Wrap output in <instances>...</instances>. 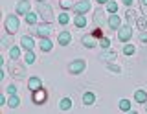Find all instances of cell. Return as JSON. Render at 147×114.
I'll use <instances>...</instances> for the list:
<instances>
[{"mask_svg":"<svg viewBox=\"0 0 147 114\" xmlns=\"http://www.w3.org/2000/svg\"><path fill=\"white\" fill-rule=\"evenodd\" d=\"M7 70H9V76H13L15 79H24V77H26V68L22 65H18L17 61H13V59H11V63L7 65Z\"/></svg>","mask_w":147,"mask_h":114,"instance_id":"obj_1","label":"cell"},{"mask_svg":"<svg viewBox=\"0 0 147 114\" xmlns=\"http://www.w3.org/2000/svg\"><path fill=\"white\" fill-rule=\"evenodd\" d=\"M37 13H39V17H42L44 22H52L53 20L52 7H50L48 4H44V2H39V4H37Z\"/></svg>","mask_w":147,"mask_h":114,"instance_id":"obj_2","label":"cell"},{"mask_svg":"<svg viewBox=\"0 0 147 114\" xmlns=\"http://www.w3.org/2000/svg\"><path fill=\"white\" fill-rule=\"evenodd\" d=\"M18 26H20V22H18V17L15 15H7L6 17V22H4V28L9 35H15L18 31Z\"/></svg>","mask_w":147,"mask_h":114,"instance_id":"obj_3","label":"cell"},{"mask_svg":"<svg viewBox=\"0 0 147 114\" xmlns=\"http://www.w3.org/2000/svg\"><path fill=\"white\" fill-rule=\"evenodd\" d=\"M53 31V26H52V22H44V24H37V28H35V33L39 35L40 39H44V37H50V33Z\"/></svg>","mask_w":147,"mask_h":114,"instance_id":"obj_4","label":"cell"},{"mask_svg":"<svg viewBox=\"0 0 147 114\" xmlns=\"http://www.w3.org/2000/svg\"><path fill=\"white\" fill-rule=\"evenodd\" d=\"M85 68H86V63L83 61V59H76V61H72L70 65H68V72L74 74V76H77V74H81Z\"/></svg>","mask_w":147,"mask_h":114,"instance_id":"obj_5","label":"cell"},{"mask_svg":"<svg viewBox=\"0 0 147 114\" xmlns=\"http://www.w3.org/2000/svg\"><path fill=\"white\" fill-rule=\"evenodd\" d=\"M116 33H118V40H121V42H127V40L132 37V28H131L129 24H125V26H119Z\"/></svg>","mask_w":147,"mask_h":114,"instance_id":"obj_6","label":"cell"},{"mask_svg":"<svg viewBox=\"0 0 147 114\" xmlns=\"http://www.w3.org/2000/svg\"><path fill=\"white\" fill-rule=\"evenodd\" d=\"M88 9H90V0H83V2L74 4V11H76V15H85V13H88Z\"/></svg>","mask_w":147,"mask_h":114,"instance_id":"obj_7","label":"cell"},{"mask_svg":"<svg viewBox=\"0 0 147 114\" xmlns=\"http://www.w3.org/2000/svg\"><path fill=\"white\" fill-rule=\"evenodd\" d=\"M46 99H48V94H46L44 88H39V90H35V92H33V103L35 105H42Z\"/></svg>","mask_w":147,"mask_h":114,"instance_id":"obj_8","label":"cell"},{"mask_svg":"<svg viewBox=\"0 0 147 114\" xmlns=\"http://www.w3.org/2000/svg\"><path fill=\"white\" fill-rule=\"evenodd\" d=\"M70 40H72V33H70V31H61V33L57 35L59 46H68V44H70Z\"/></svg>","mask_w":147,"mask_h":114,"instance_id":"obj_9","label":"cell"},{"mask_svg":"<svg viewBox=\"0 0 147 114\" xmlns=\"http://www.w3.org/2000/svg\"><path fill=\"white\" fill-rule=\"evenodd\" d=\"M17 15H26V13H30V0H20V2L17 4Z\"/></svg>","mask_w":147,"mask_h":114,"instance_id":"obj_10","label":"cell"},{"mask_svg":"<svg viewBox=\"0 0 147 114\" xmlns=\"http://www.w3.org/2000/svg\"><path fill=\"white\" fill-rule=\"evenodd\" d=\"M109 26H110L114 31H118V28L121 26V19L118 17V13H110V17H109Z\"/></svg>","mask_w":147,"mask_h":114,"instance_id":"obj_11","label":"cell"},{"mask_svg":"<svg viewBox=\"0 0 147 114\" xmlns=\"http://www.w3.org/2000/svg\"><path fill=\"white\" fill-rule=\"evenodd\" d=\"M28 88H30L31 92H35V90L42 88V81H40L39 77H30V81H28Z\"/></svg>","mask_w":147,"mask_h":114,"instance_id":"obj_12","label":"cell"},{"mask_svg":"<svg viewBox=\"0 0 147 114\" xmlns=\"http://www.w3.org/2000/svg\"><path fill=\"white\" fill-rule=\"evenodd\" d=\"M118 57V53L114 52V50H105L103 53H101V61H105V63H110V61H114V59Z\"/></svg>","mask_w":147,"mask_h":114,"instance_id":"obj_13","label":"cell"},{"mask_svg":"<svg viewBox=\"0 0 147 114\" xmlns=\"http://www.w3.org/2000/svg\"><path fill=\"white\" fill-rule=\"evenodd\" d=\"M20 46H22V48H26V50H33L35 42H33V39H31L30 35H24V37L20 39Z\"/></svg>","mask_w":147,"mask_h":114,"instance_id":"obj_14","label":"cell"},{"mask_svg":"<svg viewBox=\"0 0 147 114\" xmlns=\"http://www.w3.org/2000/svg\"><path fill=\"white\" fill-rule=\"evenodd\" d=\"M134 101L136 103H147V90H136L134 92Z\"/></svg>","mask_w":147,"mask_h":114,"instance_id":"obj_15","label":"cell"},{"mask_svg":"<svg viewBox=\"0 0 147 114\" xmlns=\"http://www.w3.org/2000/svg\"><path fill=\"white\" fill-rule=\"evenodd\" d=\"M81 42H83V46H86V48H94L96 46V37L94 35H85V37L81 39Z\"/></svg>","mask_w":147,"mask_h":114,"instance_id":"obj_16","label":"cell"},{"mask_svg":"<svg viewBox=\"0 0 147 114\" xmlns=\"http://www.w3.org/2000/svg\"><path fill=\"white\" fill-rule=\"evenodd\" d=\"M40 50H42V52H50V50L53 48V44H52V40H50L48 37H44V39H40Z\"/></svg>","mask_w":147,"mask_h":114,"instance_id":"obj_17","label":"cell"},{"mask_svg":"<svg viewBox=\"0 0 147 114\" xmlns=\"http://www.w3.org/2000/svg\"><path fill=\"white\" fill-rule=\"evenodd\" d=\"M74 24H76V28H85V26H86V17L76 15V17H74Z\"/></svg>","mask_w":147,"mask_h":114,"instance_id":"obj_18","label":"cell"},{"mask_svg":"<svg viewBox=\"0 0 147 114\" xmlns=\"http://www.w3.org/2000/svg\"><path fill=\"white\" fill-rule=\"evenodd\" d=\"M70 107H72L70 98H63L61 101H59V109H61V111H70Z\"/></svg>","mask_w":147,"mask_h":114,"instance_id":"obj_19","label":"cell"},{"mask_svg":"<svg viewBox=\"0 0 147 114\" xmlns=\"http://www.w3.org/2000/svg\"><path fill=\"white\" fill-rule=\"evenodd\" d=\"M7 105H9V107H11V109H17L18 105H20V98H18L17 94H13L11 98L7 99Z\"/></svg>","mask_w":147,"mask_h":114,"instance_id":"obj_20","label":"cell"},{"mask_svg":"<svg viewBox=\"0 0 147 114\" xmlns=\"http://www.w3.org/2000/svg\"><path fill=\"white\" fill-rule=\"evenodd\" d=\"M24 19H26V24L28 26H33V24H37V15H35V13H26V15H24Z\"/></svg>","mask_w":147,"mask_h":114,"instance_id":"obj_21","label":"cell"},{"mask_svg":"<svg viewBox=\"0 0 147 114\" xmlns=\"http://www.w3.org/2000/svg\"><path fill=\"white\" fill-rule=\"evenodd\" d=\"M94 101H96V96L92 92H86L85 96H83V103L85 105H94Z\"/></svg>","mask_w":147,"mask_h":114,"instance_id":"obj_22","label":"cell"},{"mask_svg":"<svg viewBox=\"0 0 147 114\" xmlns=\"http://www.w3.org/2000/svg\"><path fill=\"white\" fill-rule=\"evenodd\" d=\"M136 26L140 28V31L147 30V17H145V15H144V17H138V20H136Z\"/></svg>","mask_w":147,"mask_h":114,"instance_id":"obj_23","label":"cell"},{"mask_svg":"<svg viewBox=\"0 0 147 114\" xmlns=\"http://www.w3.org/2000/svg\"><path fill=\"white\" fill-rule=\"evenodd\" d=\"M103 17H105V13H103V9H96V13H94V22L96 24H101L103 22Z\"/></svg>","mask_w":147,"mask_h":114,"instance_id":"obj_24","label":"cell"},{"mask_svg":"<svg viewBox=\"0 0 147 114\" xmlns=\"http://www.w3.org/2000/svg\"><path fill=\"white\" fill-rule=\"evenodd\" d=\"M9 57H11L13 61H17V59L20 57V48H18V46H13L11 50H9Z\"/></svg>","mask_w":147,"mask_h":114,"instance_id":"obj_25","label":"cell"},{"mask_svg":"<svg viewBox=\"0 0 147 114\" xmlns=\"http://www.w3.org/2000/svg\"><path fill=\"white\" fill-rule=\"evenodd\" d=\"M123 53H125V55H134L136 48L132 46V44H125V46H123Z\"/></svg>","mask_w":147,"mask_h":114,"instance_id":"obj_26","label":"cell"},{"mask_svg":"<svg viewBox=\"0 0 147 114\" xmlns=\"http://www.w3.org/2000/svg\"><path fill=\"white\" fill-rule=\"evenodd\" d=\"M119 109H121L123 112H129L131 111V101H129V99H121V101H119Z\"/></svg>","mask_w":147,"mask_h":114,"instance_id":"obj_27","label":"cell"},{"mask_svg":"<svg viewBox=\"0 0 147 114\" xmlns=\"http://www.w3.org/2000/svg\"><path fill=\"white\" fill-rule=\"evenodd\" d=\"M26 63H28V65H33V63H35V53H33V50H28V53H26Z\"/></svg>","mask_w":147,"mask_h":114,"instance_id":"obj_28","label":"cell"},{"mask_svg":"<svg viewBox=\"0 0 147 114\" xmlns=\"http://www.w3.org/2000/svg\"><path fill=\"white\" fill-rule=\"evenodd\" d=\"M107 11H109V13H118V4H116V2H110V0H109V2H107Z\"/></svg>","mask_w":147,"mask_h":114,"instance_id":"obj_29","label":"cell"},{"mask_svg":"<svg viewBox=\"0 0 147 114\" xmlns=\"http://www.w3.org/2000/svg\"><path fill=\"white\" fill-rule=\"evenodd\" d=\"M107 68L110 72H114V74H119V72H121V66H119V65H112V63H107Z\"/></svg>","mask_w":147,"mask_h":114,"instance_id":"obj_30","label":"cell"},{"mask_svg":"<svg viewBox=\"0 0 147 114\" xmlns=\"http://www.w3.org/2000/svg\"><path fill=\"white\" fill-rule=\"evenodd\" d=\"M68 22H70L68 13H61V15H59V24H68Z\"/></svg>","mask_w":147,"mask_h":114,"instance_id":"obj_31","label":"cell"},{"mask_svg":"<svg viewBox=\"0 0 147 114\" xmlns=\"http://www.w3.org/2000/svg\"><path fill=\"white\" fill-rule=\"evenodd\" d=\"M99 46L103 48V50H107V48L110 46V40H109L107 37H101V39H99Z\"/></svg>","mask_w":147,"mask_h":114,"instance_id":"obj_32","label":"cell"},{"mask_svg":"<svg viewBox=\"0 0 147 114\" xmlns=\"http://www.w3.org/2000/svg\"><path fill=\"white\" fill-rule=\"evenodd\" d=\"M138 4H140V9H142V13L147 17V0H138Z\"/></svg>","mask_w":147,"mask_h":114,"instance_id":"obj_33","label":"cell"},{"mask_svg":"<svg viewBox=\"0 0 147 114\" xmlns=\"http://www.w3.org/2000/svg\"><path fill=\"white\" fill-rule=\"evenodd\" d=\"M125 17H127V20H129V22H132V20H134V17H136V11H134V9H127Z\"/></svg>","mask_w":147,"mask_h":114,"instance_id":"obj_34","label":"cell"},{"mask_svg":"<svg viewBox=\"0 0 147 114\" xmlns=\"http://www.w3.org/2000/svg\"><path fill=\"white\" fill-rule=\"evenodd\" d=\"M17 90H18V88H17V85H9L7 88H6V92H7L9 96H13V94H17Z\"/></svg>","mask_w":147,"mask_h":114,"instance_id":"obj_35","label":"cell"},{"mask_svg":"<svg viewBox=\"0 0 147 114\" xmlns=\"http://www.w3.org/2000/svg\"><path fill=\"white\" fill-rule=\"evenodd\" d=\"M92 35H94L96 39H101V37H103V31H101V28H96L94 31H92Z\"/></svg>","mask_w":147,"mask_h":114,"instance_id":"obj_36","label":"cell"},{"mask_svg":"<svg viewBox=\"0 0 147 114\" xmlns=\"http://www.w3.org/2000/svg\"><path fill=\"white\" fill-rule=\"evenodd\" d=\"M61 6L64 7V9H68V7H74V4L70 2V0H61Z\"/></svg>","mask_w":147,"mask_h":114,"instance_id":"obj_37","label":"cell"},{"mask_svg":"<svg viewBox=\"0 0 147 114\" xmlns=\"http://www.w3.org/2000/svg\"><path fill=\"white\" fill-rule=\"evenodd\" d=\"M140 40H142V42H147V30H144L140 33Z\"/></svg>","mask_w":147,"mask_h":114,"instance_id":"obj_38","label":"cell"},{"mask_svg":"<svg viewBox=\"0 0 147 114\" xmlns=\"http://www.w3.org/2000/svg\"><path fill=\"white\" fill-rule=\"evenodd\" d=\"M0 44H2V48H6V46H7V37H6V35L0 39Z\"/></svg>","mask_w":147,"mask_h":114,"instance_id":"obj_39","label":"cell"},{"mask_svg":"<svg viewBox=\"0 0 147 114\" xmlns=\"http://www.w3.org/2000/svg\"><path fill=\"white\" fill-rule=\"evenodd\" d=\"M6 101H7V99H6V96H0V105H4Z\"/></svg>","mask_w":147,"mask_h":114,"instance_id":"obj_40","label":"cell"},{"mask_svg":"<svg viewBox=\"0 0 147 114\" xmlns=\"http://www.w3.org/2000/svg\"><path fill=\"white\" fill-rule=\"evenodd\" d=\"M121 2L125 4V6H131V4H132V0H121Z\"/></svg>","mask_w":147,"mask_h":114,"instance_id":"obj_41","label":"cell"},{"mask_svg":"<svg viewBox=\"0 0 147 114\" xmlns=\"http://www.w3.org/2000/svg\"><path fill=\"white\" fill-rule=\"evenodd\" d=\"M96 2H99V4H107L109 0H96Z\"/></svg>","mask_w":147,"mask_h":114,"instance_id":"obj_42","label":"cell"},{"mask_svg":"<svg viewBox=\"0 0 147 114\" xmlns=\"http://www.w3.org/2000/svg\"><path fill=\"white\" fill-rule=\"evenodd\" d=\"M37 2H46V0H37Z\"/></svg>","mask_w":147,"mask_h":114,"instance_id":"obj_43","label":"cell"},{"mask_svg":"<svg viewBox=\"0 0 147 114\" xmlns=\"http://www.w3.org/2000/svg\"><path fill=\"white\" fill-rule=\"evenodd\" d=\"M145 112H147V105H145Z\"/></svg>","mask_w":147,"mask_h":114,"instance_id":"obj_44","label":"cell"}]
</instances>
